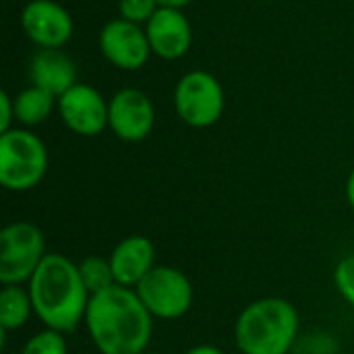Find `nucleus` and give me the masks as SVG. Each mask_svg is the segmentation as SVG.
I'll return each instance as SVG.
<instances>
[{"instance_id": "obj_1", "label": "nucleus", "mask_w": 354, "mask_h": 354, "mask_svg": "<svg viewBox=\"0 0 354 354\" xmlns=\"http://www.w3.org/2000/svg\"><path fill=\"white\" fill-rule=\"evenodd\" d=\"M83 324L100 354L147 353L153 334V315L133 288L118 284L89 299Z\"/></svg>"}, {"instance_id": "obj_2", "label": "nucleus", "mask_w": 354, "mask_h": 354, "mask_svg": "<svg viewBox=\"0 0 354 354\" xmlns=\"http://www.w3.org/2000/svg\"><path fill=\"white\" fill-rule=\"evenodd\" d=\"M27 290L33 315L48 330L71 334L85 322L91 295L81 280L79 266L68 257L48 253L27 282Z\"/></svg>"}, {"instance_id": "obj_3", "label": "nucleus", "mask_w": 354, "mask_h": 354, "mask_svg": "<svg viewBox=\"0 0 354 354\" xmlns=\"http://www.w3.org/2000/svg\"><path fill=\"white\" fill-rule=\"evenodd\" d=\"M299 311L280 297L249 303L234 324V342L243 354H288L299 338Z\"/></svg>"}, {"instance_id": "obj_4", "label": "nucleus", "mask_w": 354, "mask_h": 354, "mask_svg": "<svg viewBox=\"0 0 354 354\" xmlns=\"http://www.w3.org/2000/svg\"><path fill=\"white\" fill-rule=\"evenodd\" d=\"M48 172V149L44 141L25 129L0 135V185L6 191H29Z\"/></svg>"}, {"instance_id": "obj_5", "label": "nucleus", "mask_w": 354, "mask_h": 354, "mask_svg": "<svg viewBox=\"0 0 354 354\" xmlns=\"http://www.w3.org/2000/svg\"><path fill=\"white\" fill-rule=\"evenodd\" d=\"M44 232L27 220L10 222L0 230V282L2 286L29 282L46 259Z\"/></svg>"}, {"instance_id": "obj_6", "label": "nucleus", "mask_w": 354, "mask_h": 354, "mask_svg": "<svg viewBox=\"0 0 354 354\" xmlns=\"http://www.w3.org/2000/svg\"><path fill=\"white\" fill-rule=\"evenodd\" d=\"M133 290L153 319L164 322H174L187 315L195 297L187 274L172 266H156Z\"/></svg>"}, {"instance_id": "obj_7", "label": "nucleus", "mask_w": 354, "mask_h": 354, "mask_svg": "<svg viewBox=\"0 0 354 354\" xmlns=\"http://www.w3.org/2000/svg\"><path fill=\"white\" fill-rule=\"evenodd\" d=\"M174 110L178 118L193 129L216 124L224 112V89L220 81L205 71L187 73L176 83Z\"/></svg>"}, {"instance_id": "obj_8", "label": "nucleus", "mask_w": 354, "mask_h": 354, "mask_svg": "<svg viewBox=\"0 0 354 354\" xmlns=\"http://www.w3.org/2000/svg\"><path fill=\"white\" fill-rule=\"evenodd\" d=\"M102 54L110 64L122 71H139L147 64L151 46L145 29L127 19H114L100 33Z\"/></svg>"}, {"instance_id": "obj_9", "label": "nucleus", "mask_w": 354, "mask_h": 354, "mask_svg": "<svg viewBox=\"0 0 354 354\" xmlns=\"http://www.w3.org/2000/svg\"><path fill=\"white\" fill-rule=\"evenodd\" d=\"M153 122V104L139 89H120L108 104V127L122 141H143L151 133Z\"/></svg>"}, {"instance_id": "obj_10", "label": "nucleus", "mask_w": 354, "mask_h": 354, "mask_svg": "<svg viewBox=\"0 0 354 354\" xmlns=\"http://www.w3.org/2000/svg\"><path fill=\"white\" fill-rule=\"evenodd\" d=\"M62 122L81 137H95L108 127V104L91 85H73L58 97Z\"/></svg>"}, {"instance_id": "obj_11", "label": "nucleus", "mask_w": 354, "mask_h": 354, "mask_svg": "<svg viewBox=\"0 0 354 354\" xmlns=\"http://www.w3.org/2000/svg\"><path fill=\"white\" fill-rule=\"evenodd\" d=\"M25 35L39 48H62L73 35L68 10L54 0H31L21 15Z\"/></svg>"}, {"instance_id": "obj_12", "label": "nucleus", "mask_w": 354, "mask_h": 354, "mask_svg": "<svg viewBox=\"0 0 354 354\" xmlns=\"http://www.w3.org/2000/svg\"><path fill=\"white\" fill-rule=\"evenodd\" d=\"M151 52L164 60L185 56L193 41V29L180 8L160 6L145 27Z\"/></svg>"}, {"instance_id": "obj_13", "label": "nucleus", "mask_w": 354, "mask_h": 354, "mask_svg": "<svg viewBox=\"0 0 354 354\" xmlns=\"http://www.w3.org/2000/svg\"><path fill=\"white\" fill-rule=\"evenodd\" d=\"M114 282L124 288H135L156 268V247L143 234L124 236L110 253Z\"/></svg>"}, {"instance_id": "obj_14", "label": "nucleus", "mask_w": 354, "mask_h": 354, "mask_svg": "<svg viewBox=\"0 0 354 354\" xmlns=\"http://www.w3.org/2000/svg\"><path fill=\"white\" fill-rule=\"evenodd\" d=\"M29 77L35 87H41L54 97H60L73 85H77V66L73 58L60 48H39L31 58Z\"/></svg>"}, {"instance_id": "obj_15", "label": "nucleus", "mask_w": 354, "mask_h": 354, "mask_svg": "<svg viewBox=\"0 0 354 354\" xmlns=\"http://www.w3.org/2000/svg\"><path fill=\"white\" fill-rule=\"evenodd\" d=\"M33 313L29 290L21 284H10L0 290V332L21 330Z\"/></svg>"}, {"instance_id": "obj_16", "label": "nucleus", "mask_w": 354, "mask_h": 354, "mask_svg": "<svg viewBox=\"0 0 354 354\" xmlns=\"http://www.w3.org/2000/svg\"><path fill=\"white\" fill-rule=\"evenodd\" d=\"M54 108V95L41 87L31 85L29 89H23L15 97V114L17 120L25 127H37L41 124Z\"/></svg>"}, {"instance_id": "obj_17", "label": "nucleus", "mask_w": 354, "mask_h": 354, "mask_svg": "<svg viewBox=\"0 0 354 354\" xmlns=\"http://www.w3.org/2000/svg\"><path fill=\"white\" fill-rule=\"evenodd\" d=\"M79 266V274H81V280L87 288V292L93 297L97 292H104L106 288L114 286V274H112V266H110V259H104V257H97V255H89L85 257Z\"/></svg>"}, {"instance_id": "obj_18", "label": "nucleus", "mask_w": 354, "mask_h": 354, "mask_svg": "<svg viewBox=\"0 0 354 354\" xmlns=\"http://www.w3.org/2000/svg\"><path fill=\"white\" fill-rule=\"evenodd\" d=\"M21 354H68L66 338L64 334L46 328L25 342Z\"/></svg>"}, {"instance_id": "obj_19", "label": "nucleus", "mask_w": 354, "mask_h": 354, "mask_svg": "<svg viewBox=\"0 0 354 354\" xmlns=\"http://www.w3.org/2000/svg\"><path fill=\"white\" fill-rule=\"evenodd\" d=\"M160 8L158 0H120L118 2V10H120V19H127L131 23H147L156 10Z\"/></svg>"}, {"instance_id": "obj_20", "label": "nucleus", "mask_w": 354, "mask_h": 354, "mask_svg": "<svg viewBox=\"0 0 354 354\" xmlns=\"http://www.w3.org/2000/svg\"><path fill=\"white\" fill-rule=\"evenodd\" d=\"M334 282L340 297L354 309V255L344 257L334 270Z\"/></svg>"}, {"instance_id": "obj_21", "label": "nucleus", "mask_w": 354, "mask_h": 354, "mask_svg": "<svg viewBox=\"0 0 354 354\" xmlns=\"http://www.w3.org/2000/svg\"><path fill=\"white\" fill-rule=\"evenodd\" d=\"M12 120H17L15 100L6 91H2L0 93V135L12 129Z\"/></svg>"}, {"instance_id": "obj_22", "label": "nucleus", "mask_w": 354, "mask_h": 354, "mask_svg": "<svg viewBox=\"0 0 354 354\" xmlns=\"http://www.w3.org/2000/svg\"><path fill=\"white\" fill-rule=\"evenodd\" d=\"M185 354H224L218 346H212V344H199V346H193L189 348Z\"/></svg>"}, {"instance_id": "obj_23", "label": "nucleus", "mask_w": 354, "mask_h": 354, "mask_svg": "<svg viewBox=\"0 0 354 354\" xmlns=\"http://www.w3.org/2000/svg\"><path fill=\"white\" fill-rule=\"evenodd\" d=\"M346 199H348L351 207L354 209V168L353 172L348 174V180H346Z\"/></svg>"}, {"instance_id": "obj_24", "label": "nucleus", "mask_w": 354, "mask_h": 354, "mask_svg": "<svg viewBox=\"0 0 354 354\" xmlns=\"http://www.w3.org/2000/svg\"><path fill=\"white\" fill-rule=\"evenodd\" d=\"M193 0H158L160 6H168V8H183L187 4H191Z\"/></svg>"}, {"instance_id": "obj_25", "label": "nucleus", "mask_w": 354, "mask_h": 354, "mask_svg": "<svg viewBox=\"0 0 354 354\" xmlns=\"http://www.w3.org/2000/svg\"><path fill=\"white\" fill-rule=\"evenodd\" d=\"M143 354H156V353H143Z\"/></svg>"}]
</instances>
